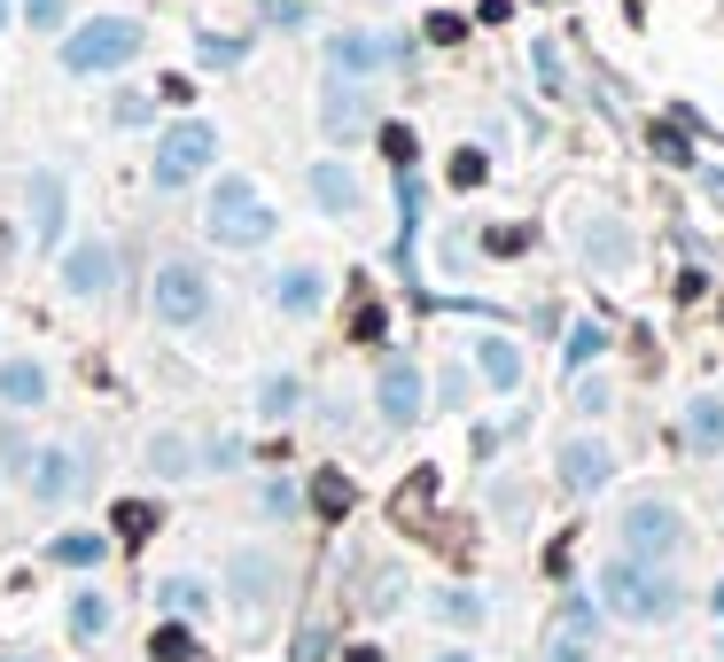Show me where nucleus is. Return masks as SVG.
Wrapping results in <instances>:
<instances>
[{
  "mask_svg": "<svg viewBox=\"0 0 724 662\" xmlns=\"http://www.w3.org/2000/svg\"><path fill=\"white\" fill-rule=\"evenodd\" d=\"M350 500H358V491H350V475H343V468H320V475H312V507H320V523H343V515H350Z\"/></svg>",
  "mask_w": 724,
  "mask_h": 662,
  "instance_id": "19",
  "label": "nucleus"
},
{
  "mask_svg": "<svg viewBox=\"0 0 724 662\" xmlns=\"http://www.w3.org/2000/svg\"><path fill=\"white\" fill-rule=\"evenodd\" d=\"M546 662H592V647L569 631V639H554V654H546Z\"/></svg>",
  "mask_w": 724,
  "mask_h": 662,
  "instance_id": "43",
  "label": "nucleus"
},
{
  "mask_svg": "<svg viewBox=\"0 0 724 662\" xmlns=\"http://www.w3.org/2000/svg\"><path fill=\"white\" fill-rule=\"evenodd\" d=\"M133 55H141V24H133V16H94V24H78V32L63 40V70H78V78L118 70V63H133Z\"/></svg>",
  "mask_w": 724,
  "mask_h": 662,
  "instance_id": "3",
  "label": "nucleus"
},
{
  "mask_svg": "<svg viewBox=\"0 0 724 662\" xmlns=\"http://www.w3.org/2000/svg\"><path fill=\"white\" fill-rule=\"evenodd\" d=\"M211 156H219V133H211V125H196V117L171 125V133L156 141V188H188Z\"/></svg>",
  "mask_w": 724,
  "mask_h": 662,
  "instance_id": "6",
  "label": "nucleus"
},
{
  "mask_svg": "<svg viewBox=\"0 0 724 662\" xmlns=\"http://www.w3.org/2000/svg\"><path fill=\"white\" fill-rule=\"evenodd\" d=\"M350 593L367 601V608H390V601H398V569H375V576H358Z\"/></svg>",
  "mask_w": 724,
  "mask_h": 662,
  "instance_id": "33",
  "label": "nucleus"
},
{
  "mask_svg": "<svg viewBox=\"0 0 724 662\" xmlns=\"http://www.w3.org/2000/svg\"><path fill=\"white\" fill-rule=\"evenodd\" d=\"M584 250H592V273L600 281H623L631 273V234L615 218H584Z\"/></svg>",
  "mask_w": 724,
  "mask_h": 662,
  "instance_id": "12",
  "label": "nucleus"
},
{
  "mask_svg": "<svg viewBox=\"0 0 724 662\" xmlns=\"http://www.w3.org/2000/svg\"><path fill=\"white\" fill-rule=\"evenodd\" d=\"M148 530H156V507H148V500H118V538H125V546H141Z\"/></svg>",
  "mask_w": 724,
  "mask_h": 662,
  "instance_id": "31",
  "label": "nucleus"
},
{
  "mask_svg": "<svg viewBox=\"0 0 724 662\" xmlns=\"http://www.w3.org/2000/svg\"><path fill=\"white\" fill-rule=\"evenodd\" d=\"M444 616H452V624H483V601H476V593H444Z\"/></svg>",
  "mask_w": 724,
  "mask_h": 662,
  "instance_id": "35",
  "label": "nucleus"
},
{
  "mask_svg": "<svg viewBox=\"0 0 724 662\" xmlns=\"http://www.w3.org/2000/svg\"><path fill=\"white\" fill-rule=\"evenodd\" d=\"M78 491H86V452H63V445L32 452V500L63 507V500H78Z\"/></svg>",
  "mask_w": 724,
  "mask_h": 662,
  "instance_id": "8",
  "label": "nucleus"
},
{
  "mask_svg": "<svg viewBox=\"0 0 724 662\" xmlns=\"http://www.w3.org/2000/svg\"><path fill=\"white\" fill-rule=\"evenodd\" d=\"M24 16H32L40 32H55V24H63V0H24Z\"/></svg>",
  "mask_w": 724,
  "mask_h": 662,
  "instance_id": "39",
  "label": "nucleus"
},
{
  "mask_svg": "<svg viewBox=\"0 0 724 662\" xmlns=\"http://www.w3.org/2000/svg\"><path fill=\"white\" fill-rule=\"evenodd\" d=\"M320 296H327V281H320L312 266H289V273H281V312H289V319H312Z\"/></svg>",
  "mask_w": 724,
  "mask_h": 662,
  "instance_id": "17",
  "label": "nucleus"
},
{
  "mask_svg": "<svg viewBox=\"0 0 724 662\" xmlns=\"http://www.w3.org/2000/svg\"><path fill=\"white\" fill-rule=\"evenodd\" d=\"M600 351H608V327H592V319H577V327H569V351H561V367H592Z\"/></svg>",
  "mask_w": 724,
  "mask_h": 662,
  "instance_id": "26",
  "label": "nucleus"
},
{
  "mask_svg": "<svg viewBox=\"0 0 724 662\" xmlns=\"http://www.w3.org/2000/svg\"><path fill=\"white\" fill-rule=\"evenodd\" d=\"M716 616H724V585H716Z\"/></svg>",
  "mask_w": 724,
  "mask_h": 662,
  "instance_id": "48",
  "label": "nucleus"
},
{
  "mask_svg": "<svg viewBox=\"0 0 724 662\" xmlns=\"http://www.w3.org/2000/svg\"><path fill=\"white\" fill-rule=\"evenodd\" d=\"M608 475H615V452H608L600 437H569V445H561V483H569V491H600Z\"/></svg>",
  "mask_w": 724,
  "mask_h": 662,
  "instance_id": "10",
  "label": "nucleus"
},
{
  "mask_svg": "<svg viewBox=\"0 0 724 662\" xmlns=\"http://www.w3.org/2000/svg\"><path fill=\"white\" fill-rule=\"evenodd\" d=\"M211 242H226V250H257V242H274V203H265L249 180H219L211 188Z\"/></svg>",
  "mask_w": 724,
  "mask_h": 662,
  "instance_id": "2",
  "label": "nucleus"
},
{
  "mask_svg": "<svg viewBox=\"0 0 724 662\" xmlns=\"http://www.w3.org/2000/svg\"><path fill=\"white\" fill-rule=\"evenodd\" d=\"M623 553H639V561H678L686 553V515L670 500H631L623 523H615Z\"/></svg>",
  "mask_w": 724,
  "mask_h": 662,
  "instance_id": "4",
  "label": "nucleus"
},
{
  "mask_svg": "<svg viewBox=\"0 0 724 662\" xmlns=\"http://www.w3.org/2000/svg\"><path fill=\"white\" fill-rule=\"evenodd\" d=\"M327 63H335L343 78H358V70H375V63H398V47L375 40V32H335V40H327Z\"/></svg>",
  "mask_w": 724,
  "mask_h": 662,
  "instance_id": "13",
  "label": "nucleus"
},
{
  "mask_svg": "<svg viewBox=\"0 0 724 662\" xmlns=\"http://www.w3.org/2000/svg\"><path fill=\"white\" fill-rule=\"evenodd\" d=\"M428 500H436V468H413V475H405V491H398V515H405V523H421V507H428Z\"/></svg>",
  "mask_w": 724,
  "mask_h": 662,
  "instance_id": "28",
  "label": "nucleus"
},
{
  "mask_svg": "<svg viewBox=\"0 0 724 662\" xmlns=\"http://www.w3.org/2000/svg\"><path fill=\"white\" fill-rule=\"evenodd\" d=\"M196 460H203V452H196L188 437H156V445H148V468H156V475H188Z\"/></svg>",
  "mask_w": 724,
  "mask_h": 662,
  "instance_id": "23",
  "label": "nucleus"
},
{
  "mask_svg": "<svg viewBox=\"0 0 724 662\" xmlns=\"http://www.w3.org/2000/svg\"><path fill=\"white\" fill-rule=\"evenodd\" d=\"M297 374H265V390H257V413H265V422H281V413H297Z\"/></svg>",
  "mask_w": 724,
  "mask_h": 662,
  "instance_id": "25",
  "label": "nucleus"
},
{
  "mask_svg": "<svg viewBox=\"0 0 724 662\" xmlns=\"http://www.w3.org/2000/svg\"><path fill=\"white\" fill-rule=\"evenodd\" d=\"M70 631H78V639H102V631H110V601L78 593V601H70Z\"/></svg>",
  "mask_w": 724,
  "mask_h": 662,
  "instance_id": "27",
  "label": "nucleus"
},
{
  "mask_svg": "<svg viewBox=\"0 0 724 662\" xmlns=\"http://www.w3.org/2000/svg\"><path fill=\"white\" fill-rule=\"evenodd\" d=\"M382 327H390V312H382L375 296H358V312H350V336H358V344H375Z\"/></svg>",
  "mask_w": 724,
  "mask_h": 662,
  "instance_id": "34",
  "label": "nucleus"
},
{
  "mask_svg": "<svg viewBox=\"0 0 724 662\" xmlns=\"http://www.w3.org/2000/svg\"><path fill=\"white\" fill-rule=\"evenodd\" d=\"M0 397H9V405H40V397H47V367L9 359V367H0Z\"/></svg>",
  "mask_w": 724,
  "mask_h": 662,
  "instance_id": "20",
  "label": "nucleus"
},
{
  "mask_svg": "<svg viewBox=\"0 0 724 662\" xmlns=\"http://www.w3.org/2000/svg\"><path fill=\"white\" fill-rule=\"evenodd\" d=\"M367 125H375L367 87H358V78H343V70H327V78H320V133H327V141H358Z\"/></svg>",
  "mask_w": 724,
  "mask_h": 662,
  "instance_id": "7",
  "label": "nucleus"
},
{
  "mask_svg": "<svg viewBox=\"0 0 724 662\" xmlns=\"http://www.w3.org/2000/svg\"><path fill=\"white\" fill-rule=\"evenodd\" d=\"M476 367H483L499 390H514V382H522V351H514V344H499V336H483V344H476Z\"/></svg>",
  "mask_w": 724,
  "mask_h": 662,
  "instance_id": "21",
  "label": "nucleus"
},
{
  "mask_svg": "<svg viewBox=\"0 0 724 662\" xmlns=\"http://www.w3.org/2000/svg\"><path fill=\"white\" fill-rule=\"evenodd\" d=\"M522 242H530L522 226H491V258H514V250H522Z\"/></svg>",
  "mask_w": 724,
  "mask_h": 662,
  "instance_id": "40",
  "label": "nucleus"
},
{
  "mask_svg": "<svg viewBox=\"0 0 724 662\" xmlns=\"http://www.w3.org/2000/svg\"><path fill=\"white\" fill-rule=\"evenodd\" d=\"M343 662H382V647H350V654H343Z\"/></svg>",
  "mask_w": 724,
  "mask_h": 662,
  "instance_id": "44",
  "label": "nucleus"
},
{
  "mask_svg": "<svg viewBox=\"0 0 724 662\" xmlns=\"http://www.w3.org/2000/svg\"><path fill=\"white\" fill-rule=\"evenodd\" d=\"M436 662H476V654H436Z\"/></svg>",
  "mask_w": 724,
  "mask_h": 662,
  "instance_id": "46",
  "label": "nucleus"
},
{
  "mask_svg": "<svg viewBox=\"0 0 724 662\" xmlns=\"http://www.w3.org/2000/svg\"><path fill=\"white\" fill-rule=\"evenodd\" d=\"M47 561H63V569H94V561H102V538H94V530H63V538L47 546Z\"/></svg>",
  "mask_w": 724,
  "mask_h": 662,
  "instance_id": "22",
  "label": "nucleus"
},
{
  "mask_svg": "<svg viewBox=\"0 0 724 662\" xmlns=\"http://www.w3.org/2000/svg\"><path fill=\"white\" fill-rule=\"evenodd\" d=\"M327 654H335L327 631H297V662H327Z\"/></svg>",
  "mask_w": 724,
  "mask_h": 662,
  "instance_id": "37",
  "label": "nucleus"
},
{
  "mask_svg": "<svg viewBox=\"0 0 724 662\" xmlns=\"http://www.w3.org/2000/svg\"><path fill=\"white\" fill-rule=\"evenodd\" d=\"M234 601H242V608H265V601H274V561H265V553H242V561H234Z\"/></svg>",
  "mask_w": 724,
  "mask_h": 662,
  "instance_id": "18",
  "label": "nucleus"
},
{
  "mask_svg": "<svg viewBox=\"0 0 724 662\" xmlns=\"http://www.w3.org/2000/svg\"><path fill=\"white\" fill-rule=\"evenodd\" d=\"M655 156H662V164H686L693 148H686V133H678V125H662V133H655Z\"/></svg>",
  "mask_w": 724,
  "mask_h": 662,
  "instance_id": "36",
  "label": "nucleus"
},
{
  "mask_svg": "<svg viewBox=\"0 0 724 662\" xmlns=\"http://www.w3.org/2000/svg\"><path fill=\"white\" fill-rule=\"evenodd\" d=\"M63 211H70L63 180H55V172H32V226H40V242H47V250L63 242Z\"/></svg>",
  "mask_w": 724,
  "mask_h": 662,
  "instance_id": "15",
  "label": "nucleus"
},
{
  "mask_svg": "<svg viewBox=\"0 0 724 662\" xmlns=\"http://www.w3.org/2000/svg\"><path fill=\"white\" fill-rule=\"evenodd\" d=\"M148 654H156V662H196V631H188V624H164V631L148 639Z\"/></svg>",
  "mask_w": 724,
  "mask_h": 662,
  "instance_id": "29",
  "label": "nucleus"
},
{
  "mask_svg": "<svg viewBox=\"0 0 724 662\" xmlns=\"http://www.w3.org/2000/svg\"><path fill=\"white\" fill-rule=\"evenodd\" d=\"M460 32H468V16H428V40H436V47H452Z\"/></svg>",
  "mask_w": 724,
  "mask_h": 662,
  "instance_id": "41",
  "label": "nucleus"
},
{
  "mask_svg": "<svg viewBox=\"0 0 724 662\" xmlns=\"http://www.w3.org/2000/svg\"><path fill=\"white\" fill-rule=\"evenodd\" d=\"M9 250H16V234H9V226H0V266H9Z\"/></svg>",
  "mask_w": 724,
  "mask_h": 662,
  "instance_id": "45",
  "label": "nucleus"
},
{
  "mask_svg": "<svg viewBox=\"0 0 724 662\" xmlns=\"http://www.w3.org/2000/svg\"><path fill=\"white\" fill-rule=\"evenodd\" d=\"M0 662H32V654H0Z\"/></svg>",
  "mask_w": 724,
  "mask_h": 662,
  "instance_id": "47",
  "label": "nucleus"
},
{
  "mask_svg": "<svg viewBox=\"0 0 724 662\" xmlns=\"http://www.w3.org/2000/svg\"><path fill=\"white\" fill-rule=\"evenodd\" d=\"M382 148H390V164H413V133L405 125H382Z\"/></svg>",
  "mask_w": 724,
  "mask_h": 662,
  "instance_id": "38",
  "label": "nucleus"
},
{
  "mask_svg": "<svg viewBox=\"0 0 724 662\" xmlns=\"http://www.w3.org/2000/svg\"><path fill=\"white\" fill-rule=\"evenodd\" d=\"M312 195H320V211H335V218L358 211V180L343 172V164H312Z\"/></svg>",
  "mask_w": 724,
  "mask_h": 662,
  "instance_id": "16",
  "label": "nucleus"
},
{
  "mask_svg": "<svg viewBox=\"0 0 724 662\" xmlns=\"http://www.w3.org/2000/svg\"><path fill=\"white\" fill-rule=\"evenodd\" d=\"M164 608L171 616H211V593L196 585V576H164Z\"/></svg>",
  "mask_w": 724,
  "mask_h": 662,
  "instance_id": "24",
  "label": "nucleus"
},
{
  "mask_svg": "<svg viewBox=\"0 0 724 662\" xmlns=\"http://www.w3.org/2000/svg\"><path fill=\"white\" fill-rule=\"evenodd\" d=\"M0 24H9V0H0Z\"/></svg>",
  "mask_w": 724,
  "mask_h": 662,
  "instance_id": "49",
  "label": "nucleus"
},
{
  "mask_svg": "<svg viewBox=\"0 0 724 662\" xmlns=\"http://www.w3.org/2000/svg\"><path fill=\"white\" fill-rule=\"evenodd\" d=\"M196 47H203V63H234V55H242V47H234V40H219V32H203Z\"/></svg>",
  "mask_w": 724,
  "mask_h": 662,
  "instance_id": "42",
  "label": "nucleus"
},
{
  "mask_svg": "<svg viewBox=\"0 0 724 662\" xmlns=\"http://www.w3.org/2000/svg\"><path fill=\"white\" fill-rule=\"evenodd\" d=\"M375 397H382V422H390V429H413V413H421V374H413L405 359H390L382 382H375Z\"/></svg>",
  "mask_w": 724,
  "mask_h": 662,
  "instance_id": "11",
  "label": "nucleus"
},
{
  "mask_svg": "<svg viewBox=\"0 0 724 662\" xmlns=\"http://www.w3.org/2000/svg\"><path fill=\"white\" fill-rule=\"evenodd\" d=\"M600 608H615L623 624H670L686 608V585L662 569V561H639V553H615L600 569Z\"/></svg>",
  "mask_w": 724,
  "mask_h": 662,
  "instance_id": "1",
  "label": "nucleus"
},
{
  "mask_svg": "<svg viewBox=\"0 0 724 662\" xmlns=\"http://www.w3.org/2000/svg\"><path fill=\"white\" fill-rule=\"evenodd\" d=\"M118 281V250H110V242H78V250L63 258V289L70 296H102Z\"/></svg>",
  "mask_w": 724,
  "mask_h": 662,
  "instance_id": "9",
  "label": "nucleus"
},
{
  "mask_svg": "<svg viewBox=\"0 0 724 662\" xmlns=\"http://www.w3.org/2000/svg\"><path fill=\"white\" fill-rule=\"evenodd\" d=\"M491 180V156L483 148H460V156H452V188H483Z\"/></svg>",
  "mask_w": 724,
  "mask_h": 662,
  "instance_id": "32",
  "label": "nucleus"
},
{
  "mask_svg": "<svg viewBox=\"0 0 724 662\" xmlns=\"http://www.w3.org/2000/svg\"><path fill=\"white\" fill-rule=\"evenodd\" d=\"M530 63H537V78H546V94H569V63H561V47H554V40H537V47H530Z\"/></svg>",
  "mask_w": 724,
  "mask_h": 662,
  "instance_id": "30",
  "label": "nucleus"
},
{
  "mask_svg": "<svg viewBox=\"0 0 724 662\" xmlns=\"http://www.w3.org/2000/svg\"><path fill=\"white\" fill-rule=\"evenodd\" d=\"M678 445H686V452H724V397H693V405H686Z\"/></svg>",
  "mask_w": 724,
  "mask_h": 662,
  "instance_id": "14",
  "label": "nucleus"
},
{
  "mask_svg": "<svg viewBox=\"0 0 724 662\" xmlns=\"http://www.w3.org/2000/svg\"><path fill=\"white\" fill-rule=\"evenodd\" d=\"M156 319H164V327H203V319H211V281H203V266H188V258L156 266Z\"/></svg>",
  "mask_w": 724,
  "mask_h": 662,
  "instance_id": "5",
  "label": "nucleus"
}]
</instances>
